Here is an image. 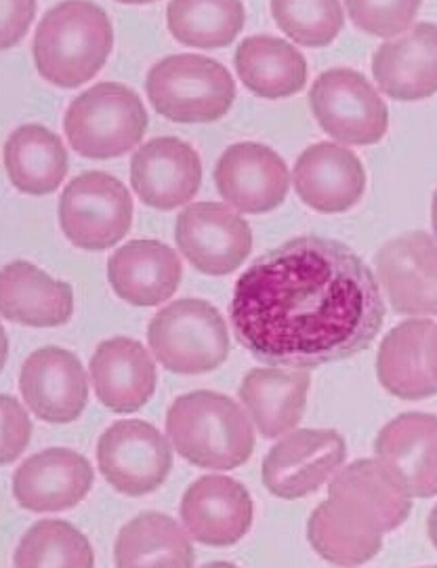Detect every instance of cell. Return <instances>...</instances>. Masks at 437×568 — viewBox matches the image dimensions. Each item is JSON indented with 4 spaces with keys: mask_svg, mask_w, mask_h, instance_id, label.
Listing matches in <instances>:
<instances>
[{
    "mask_svg": "<svg viewBox=\"0 0 437 568\" xmlns=\"http://www.w3.org/2000/svg\"><path fill=\"white\" fill-rule=\"evenodd\" d=\"M345 9L359 30L387 39L415 21L420 2H345Z\"/></svg>",
    "mask_w": 437,
    "mask_h": 568,
    "instance_id": "cell-34",
    "label": "cell"
},
{
    "mask_svg": "<svg viewBox=\"0 0 437 568\" xmlns=\"http://www.w3.org/2000/svg\"><path fill=\"white\" fill-rule=\"evenodd\" d=\"M309 384L312 377L303 368H253L242 379L240 400L265 438H278L303 419Z\"/></svg>",
    "mask_w": 437,
    "mask_h": 568,
    "instance_id": "cell-25",
    "label": "cell"
},
{
    "mask_svg": "<svg viewBox=\"0 0 437 568\" xmlns=\"http://www.w3.org/2000/svg\"><path fill=\"white\" fill-rule=\"evenodd\" d=\"M148 342L166 371L211 373L230 354V333L217 307L202 300H180L162 307L148 326Z\"/></svg>",
    "mask_w": 437,
    "mask_h": 568,
    "instance_id": "cell-6",
    "label": "cell"
},
{
    "mask_svg": "<svg viewBox=\"0 0 437 568\" xmlns=\"http://www.w3.org/2000/svg\"><path fill=\"white\" fill-rule=\"evenodd\" d=\"M114 558L122 568L194 567L196 551L173 518L143 511L120 528Z\"/></svg>",
    "mask_w": 437,
    "mask_h": 568,
    "instance_id": "cell-29",
    "label": "cell"
},
{
    "mask_svg": "<svg viewBox=\"0 0 437 568\" xmlns=\"http://www.w3.org/2000/svg\"><path fill=\"white\" fill-rule=\"evenodd\" d=\"M221 199L236 211L261 215L286 201L291 175L278 154L261 143L230 145L215 166Z\"/></svg>",
    "mask_w": 437,
    "mask_h": 568,
    "instance_id": "cell-14",
    "label": "cell"
},
{
    "mask_svg": "<svg viewBox=\"0 0 437 568\" xmlns=\"http://www.w3.org/2000/svg\"><path fill=\"white\" fill-rule=\"evenodd\" d=\"M166 26L177 41L200 49H221L244 28L242 2H169Z\"/></svg>",
    "mask_w": 437,
    "mask_h": 568,
    "instance_id": "cell-31",
    "label": "cell"
},
{
    "mask_svg": "<svg viewBox=\"0 0 437 568\" xmlns=\"http://www.w3.org/2000/svg\"><path fill=\"white\" fill-rule=\"evenodd\" d=\"M166 434L175 450L202 469H236L255 450V432L238 403L200 389L180 396L166 415Z\"/></svg>",
    "mask_w": 437,
    "mask_h": 568,
    "instance_id": "cell-2",
    "label": "cell"
},
{
    "mask_svg": "<svg viewBox=\"0 0 437 568\" xmlns=\"http://www.w3.org/2000/svg\"><path fill=\"white\" fill-rule=\"evenodd\" d=\"M180 255L160 241H133L108 260V281L126 304L152 307L169 302L180 288Z\"/></svg>",
    "mask_w": 437,
    "mask_h": 568,
    "instance_id": "cell-23",
    "label": "cell"
},
{
    "mask_svg": "<svg viewBox=\"0 0 437 568\" xmlns=\"http://www.w3.org/2000/svg\"><path fill=\"white\" fill-rule=\"evenodd\" d=\"M383 532L368 527L335 501H324L312 511L307 539L319 556L338 567L364 565L375 558L383 546Z\"/></svg>",
    "mask_w": 437,
    "mask_h": 568,
    "instance_id": "cell-30",
    "label": "cell"
},
{
    "mask_svg": "<svg viewBox=\"0 0 437 568\" xmlns=\"http://www.w3.org/2000/svg\"><path fill=\"white\" fill-rule=\"evenodd\" d=\"M68 163L60 138L40 124H23L4 143L9 180L20 192L32 196L55 192L68 175Z\"/></svg>",
    "mask_w": 437,
    "mask_h": 568,
    "instance_id": "cell-28",
    "label": "cell"
},
{
    "mask_svg": "<svg viewBox=\"0 0 437 568\" xmlns=\"http://www.w3.org/2000/svg\"><path fill=\"white\" fill-rule=\"evenodd\" d=\"M293 183L298 199L314 211L343 213L362 199L366 171L352 150L337 143H314L298 156Z\"/></svg>",
    "mask_w": 437,
    "mask_h": 568,
    "instance_id": "cell-19",
    "label": "cell"
},
{
    "mask_svg": "<svg viewBox=\"0 0 437 568\" xmlns=\"http://www.w3.org/2000/svg\"><path fill=\"white\" fill-rule=\"evenodd\" d=\"M309 105L319 126L338 142L370 145L385 138L389 110L364 74L337 68L312 84Z\"/></svg>",
    "mask_w": 437,
    "mask_h": 568,
    "instance_id": "cell-8",
    "label": "cell"
},
{
    "mask_svg": "<svg viewBox=\"0 0 437 568\" xmlns=\"http://www.w3.org/2000/svg\"><path fill=\"white\" fill-rule=\"evenodd\" d=\"M114 47L108 13L95 2H60L34 34V63L40 77L63 89L95 79Z\"/></svg>",
    "mask_w": 437,
    "mask_h": 568,
    "instance_id": "cell-3",
    "label": "cell"
},
{
    "mask_svg": "<svg viewBox=\"0 0 437 568\" xmlns=\"http://www.w3.org/2000/svg\"><path fill=\"white\" fill-rule=\"evenodd\" d=\"M431 225H434V232H436L437 236V190L436 194H434V204H431Z\"/></svg>",
    "mask_w": 437,
    "mask_h": 568,
    "instance_id": "cell-39",
    "label": "cell"
},
{
    "mask_svg": "<svg viewBox=\"0 0 437 568\" xmlns=\"http://www.w3.org/2000/svg\"><path fill=\"white\" fill-rule=\"evenodd\" d=\"M0 408H2V466H9L16 462L23 453V448L30 443L32 434V424L26 415V410L13 400L11 396L0 398Z\"/></svg>",
    "mask_w": 437,
    "mask_h": 568,
    "instance_id": "cell-35",
    "label": "cell"
},
{
    "mask_svg": "<svg viewBox=\"0 0 437 568\" xmlns=\"http://www.w3.org/2000/svg\"><path fill=\"white\" fill-rule=\"evenodd\" d=\"M145 93L160 116L169 121L215 122L236 100V82L218 61L185 53L152 65Z\"/></svg>",
    "mask_w": 437,
    "mask_h": 568,
    "instance_id": "cell-5",
    "label": "cell"
},
{
    "mask_svg": "<svg viewBox=\"0 0 437 568\" xmlns=\"http://www.w3.org/2000/svg\"><path fill=\"white\" fill-rule=\"evenodd\" d=\"M0 307L9 323L42 328L65 325L74 314V291L37 265L13 262L0 274Z\"/></svg>",
    "mask_w": 437,
    "mask_h": 568,
    "instance_id": "cell-24",
    "label": "cell"
},
{
    "mask_svg": "<svg viewBox=\"0 0 437 568\" xmlns=\"http://www.w3.org/2000/svg\"><path fill=\"white\" fill-rule=\"evenodd\" d=\"M375 453L413 497L437 495V417L404 413L378 432Z\"/></svg>",
    "mask_w": 437,
    "mask_h": 568,
    "instance_id": "cell-21",
    "label": "cell"
},
{
    "mask_svg": "<svg viewBox=\"0 0 437 568\" xmlns=\"http://www.w3.org/2000/svg\"><path fill=\"white\" fill-rule=\"evenodd\" d=\"M378 89L398 102L437 93V23H418L396 41L380 44L373 58Z\"/></svg>",
    "mask_w": 437,
    "mask_h": 568,
    "instance_id": "cell-20",
    "label": "cell"
},
{
    "mask_svg": "<svg viewBox=\"0 0 437 568\" xmlns=\"http://www.w3.org/2000/svg\"><path fill=\"white\" fill-rule=\"evenodd\" d=\"M23 403L47 424L79 419L89 403V382L79 358L58 345L40 347L21 366Z\"/></svg>",
    "mask_w": 437,
    "mask_h": 568,
    "instance_id": "cell-13",
    "label": "cell"
},
{
    "mask_svg": "<svg viewBox=\"0 0 437 568\" xmlns=\"http://www.w3.org/2000/svg\"><path fill=\"white\" fill-rule=\"evenodd\" d=\"M89 368L101 405L114 413H135L156 392V365L135 339L114 337L98 345Z\"/></svg>",
    "mask_w": 437,
    "mask_h": 568,
    "instance_id": "cell-22",
    "label": "cell"
},
{
    "mask_svg": "<svg viewBox=\"0 0 437 568\" xmlns=\"http://www.w3.org/2000/svg\"><path fill=\"white\" fill-rule=\"evenodd\" d=\"M95 474L87 457L70 448H47L13 474V495L30 511H63L89 495Z\"/></svg>",
    "mask_w": 437,
    "mask_h": 568,
    "instance_id": "cell-18",
    "label": "cell"
},
{
    "mask_svg": "<svg viewBox=\"0 0 437 568\" xmlns=\"http://www.w3.org/2000/svg\"><path fill=\"white\" fill-rule=\"evenodd\" d=\"M436 325L431 321H406L392 328L378 347L377 375L380 386L402 400H423L437 394L429 368L427 347Z\"/></svg>",
    "mask_w": 437,
    "mask_h": 568,
    "instance_id": "cell-26",
    "label": "cell"
},
{
    "mask_svg": "<svg viewBox=\"0 0 437 568\" xmlns=\"http://www.w3.org/2000/svg\"><path fill=\"white\" fill-rule=\"evenodd\" d=\"M181 520L204 546H234L248 532L255 506L248 490L227 476H202L181 499Z\"/></svg>",
    "mask_w": 437,
    "mask_h": 568,
    "instance_id": "cell-16",
    "label": "cell"
},
{
    "mask_svg": "<svg viewBox=\"0 0 437 568\" xmlns=\"http://www.w3.org/2000/svg\"><path fill=\"white\" fill-rule=\"evenodd\" d=\"M98 464L103 478L119 493L141 497L162 487L169 478L173 448L156 427L126 419L101 434Z\"/></svg>",
    "mask_w": 437,
    "mask_h": 568,
    "instance_id": "cell-9",
    "label": "cell"
},
{
    "mask_svg": "<svg viewBox=\"0 0 437 568\" xmlns=\"http://www.w3.org/2000/svg\"><path fill=\"white\" fill-rule=\"evenodd\" d=\"M95 565L93 548L79 528L63 520H40L16 551V567H80Z\"/></svg>",
    "mask_w": 437,
    "mask_h": 568,
    "instance_id": "cell-32",
    "label": "cell"
},
{
    "mask_svg": "<svg viewBox=\"0 0 437 568\" xmlns=\"http://www.w3.org/2000/svg\"><path fill=\"white\" fill-rule=\"evenodd\" d=\"M230 318L258 363L309 371L368 349L385 302L354 248L307 234L263 253L240 276Z\"/></svg>",
    "mask_w": 437,
    "mask_h": 568,
    "instance_id": "cell-1",
    "label": "cell"
},
{
    "mask_svg": "<svg viewBox=\"0 0 437 568\" xmlns=\"http://www.w3.org/2000/svg\"><path fill=\"white\" fill-rule=\"evenodd\" d=\"M37 2H0V20H2V49H11L20 42L28 26L34 18Z\"/></svg>",
    "mask_w": 437,
    "mask_h": 568,
    "instance_id": "cell-36",
    "label": "cell"
},
{
    "mask_svg": "<svg viewBox=\"0 0 437 568\" xmlns=\"http://www.w3.org/2000/svg\"><path fill=\"white\" fill-rule=\"evenodd\" d=\"M328 499L380 532L402 527L413 511V495L380 459H359L337 471Z\"/></svg>",
    "mask_w": 437,
    "mask_h": 568,
    "instance_id": "cell-15",
    "label": "cell"
},
{
    "mask_svg": "<svg viewBox=\"0 0 437 568\" xmlns=\"http://www.w3.org/2000/svg\"><path fill=\"white\" fill-rule=\"evenodd\" d=\"M345 459L347 445L337 429H298L265 455L263 485L280 499H303L335 476Z\"/></svg>",
    "mask_w": 437,
    "mask_h": 568,
    "instance_id": "cell-10",
    "label": "cell"
},
{
    "mask_svg": "<svg viewBox=\"0 0 437 568\" xmlns=\"http://www.w3.org/2000/svg\"><path fill=\"white\" fill-rule=\"evenodd\" d=\"M63 131L87 159H116L131 152L148 131L140 95L119 82H100L70 103Z\"/></svg>",
    "mask_w": 437,
    "mask_h": 568,
    "instance_id": "cell-4",
    "label": "cell"
},
{
    "mask_svg": "<svg viewBox=\"0 0 437 568\" xmlns=\"http://www.w3.org/2000/svg\"><path fill=\"white\" fill-rule=\"evenodd\" d=\"M175 241L185 260L209 276L232 274L253 251L248 224L218 203L190 204L181 211Z\"/></svg>",
    "mask_w": 437,
    "mask_h": 568,
    "instance_id": "cell-11",
    "label": "cell"
},
{
    "mask_svg": "<svg viewBox=\"0 0 437 568\" xmlns=\"http://www.w3.org/2000/svg\"><path fill=\"white\" fill-rule=\"evenodd\" d=\"M343 9L345 4H341L337 0L272 2V13L276 23L286 32V37H291L303 47H326L335 41L345 21Z\"/></svg>",
    "mask_w": 437,
    "mask_h": 568,
    "instance_id": "cell-33",
    "label": "cell"
},
{
    "mask_svg": "<svg viewBox=\"0 0 437 568\" xmlns=\"http://www.w3.org/2000/svg\"><path fill=\"white\" fill-rule=\"evenodd\" d=\"M427 532H429V539H431L434 548L437 549V506L431 509V514H429V520H427Z\"/></svg>",
    "mask_w": 437,
    "mask_h": 568,
    "instance_id": "cell-38",
    "label": "cell"
},
{
    "mask_svg": "<svg viewBox=\"0 0 437 568\" xmlns=\"http://www.w3.org/2000/svg\"><path fill=\"white\" fill-rule=\"evenodd\" d=\"M378 284L404 316H437V243L410 232L380 246L375 257Z\"/></svg>",
    "mask_w": 437,
    "mask_h": 568,
    "instance_id": "cell-12",
    "label": "cell"
},
{
    "mask_svg": "<svg viewBox=\"0 0 437 568\" xmlns=\"http://www.w3.org/2000/svg\"><path fill=\"white\" fill-rule=\"evenodd\" d=\"M131 183L148 206L160 211L183 206L199 194L202 183L199 152L180 138H156L133 154Z\"/></svg>",
    "mask_w": 437,
    "mask_h": 568,
    "instance_id": "cell-17",
    "label": "cell"
},
{
    "mask_svg": "<svg viewBox=\"0 0 437 568\" xmlns=\"http://www.w3.org/2000/svg\"><path fill=\"white\" fill-rule=\"evenodd\" d=\"M60 224L68 241L84 251L112 248L133 224L131 194L110 173H82L61 194Z\"/></svg>",
    "mask_w": 437,
    "mask_h": 568,
    "instance_id": "cell-7",
    "label": "cell"
},
{
    "mask_svg": "<svg viewBox=\"0 0 437 568\" xmlns=\"http://www.w3.org/2000/svg\"><path fill=\"white\" fill-rule=\"evenodd\" d=\"M427 361H429V368H431V373H434V377H436L437 382V326L434 328L431 337H429V347H427Z\"/></svg>",
    "mask_w": 437,
    "mask_h": 568,
    "instance_id": "cell-37",
    "label": "cell"
},
{
    "mask_svg": "<svg viewBox=\"0 0 437 568\" xmlns=\"http://www.w3.org/2000/svg\"><path fill=\"white\" fill-rule=\"evenodd\" d=\"M234 61L244 87L265 100L291 98L307 82L303 53L276 37L261 34L240 42Z\"/></svg>",
    "mask_w": 437,
    "mask_h": 568,
    "instance_id": "cell-27",
    "label": "cell"
}]
</instances>
